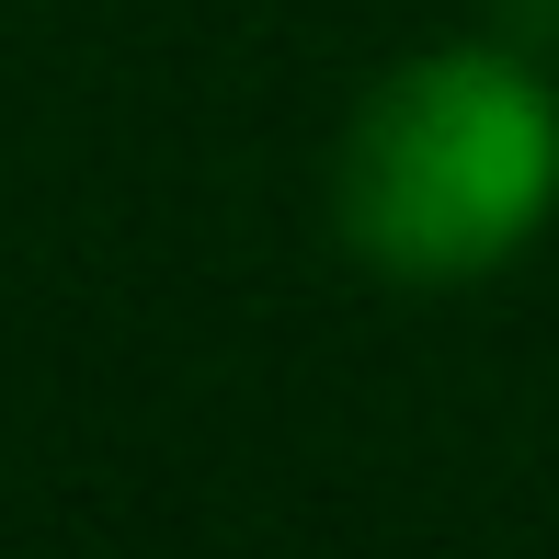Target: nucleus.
Segmentation results:
<instances>
[{
	"instance_id": "f257e3e1",
	"label": "nucleus",
	"mask_w": 559,
	"mask_h": 559,
	"mask_svg": "<svg viewBox=\"0 0 559 559\" xmlns=\"http://www.w3.org/2000/svg\"><path fill=\"white\" fill-rule=\"evenodd\" d=\"M332 194L343 240L400 286L491 274L559 194V104L491 46H435L366 92Z\"/></svg>"
}]
</instances>
